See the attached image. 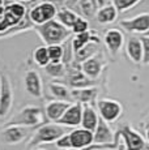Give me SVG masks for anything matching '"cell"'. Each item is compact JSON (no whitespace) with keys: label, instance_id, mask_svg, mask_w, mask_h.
Here are the masks:
<instances>
[{"label":"cell","instance_id":"cell-1","mask_svg":"<svg viewBox=\"0 0 149 150\" xmlns=\"http://www.w3.org/2000/svg\"><path fill=\"white\" fill-rule=\"evenodd\" d=\"M34 30L37 31L41 39L46 43V46L50 45H62L67 39H70L72 30L65 28L63 24H60L58 20H50L42 25H35Z\"/></svg>","mask_w":149,"mask_h":150},{"label":"cell","instance_id":"cell-2","mask_svg":"<svg viewBox=\"0 0 149 150\" xmlns=\"http://www.w3.org/2000/svg\"><path fill=\"white\" fill-rule=\"evenodd\" d=\"M68 127H64L59 123H47V124H42L31 136L28 148L34 149L39 145L43 144H50V142H56V140H59L62 136H64L67 132Z\"/></svg>","mask_w":149,"mask_h":150},{"label":"cell","instance_id":"cell-3","mask_svg":"<svg viewBox=\"0 0 149 150\" xmlns=\"http://www.w3.org/2000/svg\"><path fill=\"white\" fill-rule=\"evenodd\" d=\"M43 123V111L41 107L34 105H29L24 107L20 112H17L13 117L8 120L5 125H24L28 128L41 125Z\"/></svg>","mask_w":149,"mask_h":150},{"label":"cell","instance_id":"cell-4","mask_svg":"<svg viewBox=\"0 0 149 150\" xmlns=\"http://www.w3.org/2000/svg\"><path fill=\"white\" fill-rule=\"evenodd\" d=\"M26 16V7L20 1H12L7 4L4 13L0 14V33H4L8 29L17 26Z\"/></svg>","mask_w":149,"mask_h":150},{"label":"cell","instance_id":"cell-5","mask_svg":"<svg viewBox=\"0 0 149 150\" xmlns=\"http://www.w3.org/2000/svg\"><path fill=\"white\" fill-rule=\"evenodd\" d=\"M115 136L122 138L124 150H149L145 138L136 129H133L130 124H124L118 128Z\"/></svg>","mask_w":149,"mask_h":150},{"label":"cell","instance_id":"cell-6","mask_svg":"<svg viewBox=\"0 0 149 150\" xmlns=\"http://www.w3.org/2000/svg\"><path fill=\"white\" fill-rule=\"evenodd\" d=\"M58 13V8L54 3L51 1H42L39 4L34 5L33 8L28 12V17L31 21V24L35 26V25H42L45 22L54 20L56 17Z\"/></svg>","mask_w":149,"mask_h":150},{"label":"cell","instance_id":"cell-7","mask_svg":"<svg viewBox=\"0 0 149 150\" xmlns=\"http://www.w3.org/2000/svg\"><path fill=\"white\" fill-rule=\"evenodd\" d=\"M97 110H98L99 117L107 123H114L122 116L123 106L119 100L110 99V98H102L97 100Z\"/></svg>","mask_w":149,"mask_h":150},{"label":"cell","instance_id":"cell-8","mask_svg":"<svg viewBox=\"0 0 149 150\" xmlns=\"http://www.w3.org/2000/svg\"><path fill=\"white\" fill-rule=\"evenodd\" d=\"M13 90L11 80L5 74H0V116H7L12 108Z\"/></svg>","mask_w":149,"mask_h":150},{"label":"cell","instance_id":"cell-9","mask_svg":"<svg viewBox=\"0 0 149 150\" xmlns=\"http://www.w3.org/2000/svg\"><path fill=\"white\" fill-rule=\"evenodd\" d=\"M67 83L72 89H80V88H88V86L93 85V80L88 79L84 73H82L80 64L73 62L72 65H67Z\"/></svg>","mask_w":149,"mask_h":150},{"label":"cell","instance_id":"cell-10","mask_svg":"<svg viewBox=\"0 0 149 150\" xmlns=\"http://www.w3.org/2000/svg\"><path fill=\"white\" fill-rule=\"evenodd\" d=\"M119 25L128 33L145 34L149 30V13H140L132 18L122 20Z\"/></svg>","mask_w":149,"mask_h":150},{"label":"cell","instance_id":"cell-11","mask_svg":"<svg viewBox=\"0 0 149 150\" xmlns=\"http://www.w3.org/2000/svg\"><path fill=\"white\" fill-rule=\"evenodd\" d=\"M29 136V128L24 125H5L1 131L3 141L8 145L20 144Z\"/></svg>","mask_w":149,"mask_h":150},{"label":"cell","instance_id":"cell-12","mask_svg":"<svg viewBox=\"0 0 149 150\" xmlns=\"http://www.w3.org/2000/svg\"><path fill=\"white\" fill-rule=\"evenodd\" d=\"M81 117H82V105L79 102L71 103L70 107L65 110L63 116L59 119V124L68 128H76L81 125Z\"/></svg>","mask_w":149,"mask_h":150},{"label":"cell","instance_id":"cell-13","mask_svg":"<svg viewBox=\"0 0 149 150\" xmlns=\"http://www.w3.org/2000/svg\"><path fill=\"white\" fill-rule=\"evenodd\" d=\"M24 85L25 90L29 96L34 98H41L43 96V85H42V79L37 71H28L24 77Z\"/></svg>","mask_w":149,"mask_h":150},{"label":"cell","instance_id":"cell-14","mask_svg":"<svg viewBox=\"0 0 149 150\" xmlns=\"http://www.w3.org/2000/svg\"><path fill=\"white\" fill-rule=\"evenodd\" d=\"M70 138H71V144H72V148L74 149H82L85 146H89L93 144V132L89 129H85L82 127L80 128H74L73 131L70 132Z\"/></svg>","mask_w":149,"mask_h":150},{"label":"cell","instance_id":"cell-15","mask_svg":"<svg viewBox=\"0 0 149 150\" xmlns=\"http://www.w3.org/2000/svg\"><path fill=\"white\" fill-rule=\"evenodd\" d=\"M93 142L94 144H115V133L110 128L107 122H105L102 117H99L97 128L93 132Z\"/></svg>","mask_w":149,"mask_h":150},{"label":"cell","instance_id":"cell-16","mask_svg":"<svg viewBox=\"0 0 149 150\" xmlns=\"http://www.w3.org/2000/svg\"><path fill=\"white\" fill-rule=\"evenodd\" d=\"M70 105H71V102H67V100H60V99L50 100L45 106V114L48 120L58 123L59 119L65 112V110L70 107Z\"/></svg>","mask_w":149,"mask_h":150},{"label":"cell","instance_id":"cell-17","mask_svg":"<svg viewBox=\"0 0 149 150\" xmlns=\"http://www.w3.org/2000/svg\"><path fill=\"white\" fill-rule=\"evenodd\" d=\"M98 91V88H96V86L72 89L71 90V97H72V100L81 103V105H92L97 99Z\"/></svg>","mask_w":149,"mask_h":150},{"label":"cell","instance_id":"cell-18","mask_svg":"<svg viewBox=\"0 0 149 150\" xmlns=\"http://www.w3.org/2000/svg\"><path fill=\"white\" fill-rule=\"evenodd\" d=\"M80 68H81L82 73L90 80H97L102 73L104 69V62L102 59L97 56H93L90 59L85 60V62L80 63Z\"/></svg>","mask_w":149,"mask_h":150},{"label":"cell","instance_id":"cell-19","mask_svg":"<svg viewBox=\"0 0 149 150\" xmlns=\"http://www.w3.org/2000/svg\"><path fill=\"white\" fill-rule=\"evenodd\" d=\"M104 42L106 47L109 48V51L113 55H115L120 51L123 43H124V35L118 29H110V30H107L105 33Z\"/></svg>","mask_w":149,"mask_h":150},{"label":"cell","instance_id":"cell-20","mask_svg":"<svg viewBox=\"0 0 149 150\" xmlns=\"http://www.w3.org/2000/svg\"><path fill=\"white\" fill-rule=\"evenodd\" d=\"M126 52L135 64H143V43L137 37H131L126 45Z\"/></svg>","mask_w":149,"mask_h":150},{"label":"cell","instance_id":"cell-21","mask_svg":"<svg viewBox=\"0 0 149 150\" xmlns=\"http://www.w3.org/2000/svg\"><path fill=\"white\" fill-rule=\"evenodd\" d=\"M98 120H99V115L93 106L82 105V117H81V125L80 127L94 132V129L97 128V124H98Z\"/></svg>","mask_w":149,"mask_h":150},{"label":"cell","instance_id":"cell-22","mask_svg":"<svg viewBox=\"0 0 149 150\" xmlns=\"http://www.w3.org/2000/svg\"><path fill=\"white\" fill-rule=\"evenodd\" d=\"M118 9L114 7V4H109L105 5L102 8H98L96 13V20L97 22H99L101 25H107V24H113L118 17Z\"/></svg>","mask_w":149,"mask_h":150},{"label":"cell","instance_id":"cell-23","mask_svg":"<svg viewBox=\"0 0 149 150\" xmlns=\"http://www.w3.org/2000/svg\"><path fill=\"white\" fill-rule=\"evenodd\" d=\"M98 46H99V42H96V41H90L85 46H82L80 50L74 51V62L80 64V63L96 56L97 52H98Z\"/></svg>","mask_w":149,"mask_h":150},{"label":"cell","instance_id":"cell-24","mask_svg":"<svg viewBox=\"0 0 149 150\" xmlns=\"http://www.w3.org/2000/svg\"><path fill=\"white\" fill-rule=\"evenodd\" d=\"M48 90H50V93L53 94L56 99L67 100V102L72 100V97H71V90L67 88V85H64V83L53 81V82L48 83Z\"/></svg>","mask_w":149,"mask_h":150},{"label":"cell","instance_id":"cell-25","mask_svg":"<svg viewBox=\"0 0 149 150\" xmlns=\"http://www.w3.org/2000/svg\"><path fill=\"white\" fill-rule=\"evenodd\" d=\"M43 69H45V73L47 76L53 77V79H62V77H65V74H67V65L63 62H59V63L50 62Z\"/></svg>","mask_w":149,"mask_h":150},{"label":"cell","instance_id":"cell-26","mask_svg":"<svg viewBox=\"0 0 149 150\" xmlns=\"http://www.w3.org/2000/svg\"><path fill=\"white\" fill-rule=\"evenodd\" d=\"M77 13L74 12L72 9H68V8H62V9L58 11V13H56V20L60 22V24H63L65 28L71 29L72 28V25L74 24V21L77 20Z\"/></svg>","mask_w":149,"mask_h":150},{"label":"cell","instance_id":"cell-27","mask_svg":"<svg viewBox=\"0 0 149 150\" xmlns=\"http://www.w3.org/2000/svg\"><path fill=\"white\" fill-rule=\"evenodd\" d=\"M90 41H96V42H101L98 37H94L90 34V31H84L80 34H74V37L72 38V47L74 51L80 50L82 46H85L87 43H89Z\"/></svg>","mask_w":149,"mask_h":150},{"label":"cell","instance_id":"cell-28","mask_svg":"<svg viewBox=\"0 0 149 150\" xmlns=\"http://www.w3.org/2000/svg\"><path fill=\"white\" fill-rule=\"evenodd\" d=\"M33 60L37 65L45 68L46 65L50 63V56H48L47 46H39V47H37L33 52Z\"/></svg>","mask_w":149,"mask_h":150},{"label":"cell","instance_id":"cell-29","mask_svg":"<svg viewBox=\"0 0 149 150\" xmlns=\"http://www.w3.org/2000/svg\"><path fill=\"white\" fill-rule=\"evenodd\" d=\"M79 7L81 13L88 18L96 17V13L98 11L97 0H79Z\"/></svg>","mask_w":149,"mask_h":150},{"label":"cell","instance_id":"cell-30","mask_svg":"<svg viewBox=\"0 0 149 150\" xmlns=\"http://www.w3.org/2000/svg\"><path fill=\"white\" fill-rule=\"evenodd\" d=\"M114 4V7L118 9L119 13L127 12V11L132 9L135 5H137L141 0H111Z\"/></svg>","mask_w":149,"mask_h":150},{"label":"cell","instance_id":"cell-31","mask_svg":"<svg viewBox=\"0 0 149 150\" xmlns=\"http://www.w3.org/2000/svg\"><path fill=\"white\" fill-rule=\"evenodd\" d=\"M48 56L51 63H59L63 59V45H50L47 46Z\"/></svg>","mask_w":149,"mask_h":150},{"label":"cell","instance_id":"cell-32","mask_svg":"<svg viewBox=\"0 0 149 150\" xmlns=\"http://www.w3.org/2000/svg\"><path fill=\"white\" fill-rule=\"evenodd\" d=\"M71 30H72L73 34H80V33H84V31H88L89 30V22L85 18L79 16L77 20L74 21V24L72 25V28H71Z\"/></svg>","mask_w":149,"mask_h":150},{"label":"cell","instance_id":"cell-33","mask_svg":"<svg viewBox=\"0 0 149 150\" xmlns=\"http://www.w3.org/2000/svg\"><path fill=\"white\" fill-rule=\"evenodd\" d=\"M118 148V144H92L89 146H85L79 150H115Z\"/></svg>","mask_w":149,"mask_h":150},{"label":"cell","instance_id":"cell-34","mask_svg":"<svg viewBox=\"0 0 149 150\" xmlns=\"http://www.w3.org/2000/svg\"><path fill=\"white\" fill-rule=\"evenodd\" d=\"M140 39L143 43V64L149 65V37L143 35Z\"/></svg>","mask_w":149,"mask_h":150},{"label":"cell","instance_id":"cell-35","mask_svg":"<svg viewBox=\"0 0 149 150\" xmlns=\"http://www.w3.org/2000/svg\"><path fill=\"white\" fill-rule=\"evenodd\" d=\"M55 145H56V148H58V149H62V150H67V149L72 148L71 138H70V132H68V133H65L64 136H62L59 140H56Z\"/></svg>","mask_w":149,"mask_h":150},{"label":"cell","instance_id":"cell-36","mask_svg":"<svg viewBox=\"0 0 149 150\" xmlns=\"http://www.w3.org/2000/svg\"><path fill=\"white\" fill-rule=\"evenodd\" d=\"M109 4H113V1H111V0H97L98 8H102V7H105V5H109Z\"/></svg>","mask_w":149,"mask_h":150},{"label":"cell","instance_id":"cell-37","mask_svg":"<svg viewBox=\"0 0 149 150\" xmlns=\"http://www.w3.org/2000/svg\"><path fill=\"white\" fill-rule=\"evenodd\" d=\"M4 9H5L4 0H0V14H3V13H4Z\"/></svg>","mask_w":149,"mask_h":150},{"label":"cell","instance_id":"cell-38","mask_svg":"<svg viewBox=\"0 0 149 150\" xmlns=\"http://www.w3.org/2000/svg\"><path fill=\"white\" fill-rule=\"evenodd\" d=\"M45 1H51L56 5V4H59V3H62V0H45Z\"/></svg>","mask_w":149,"mask_h":150},{"label":"cell","instance_id":"cell-39","mask_svg":"<svg viewBox=\"0 0 149 150\" xmlns=\"http://www.w3.org/2000/svg\"><path fill=\"white\" fill-rule=\"evenodd\" d=\"M145 136H147V140H148V142H149V125L147 127V129H145Z\"/></svg>","mask_w":149,"mask_h":150},{"label":"cell","instance_id":"cell-40","mask_svg":"<svg viewBox=\"0 0 149 150\" xmlns=\"http://www.w3.org/2000/svg\"><path fill=\"white\" fill-rule=\"evenodd\" d=\"M143 35H147V37H149V30L147 31V33H145V34H143Z\"/></svg>","mask_w":149,"mask_h":150},{"label":"cell","instance_id":"cell-41","mask_svg":"<svg viewBox=\"0 0 149 150\" xmlns=\"http://www.w3.org/2000/svg\"><path fill=\"white\" fill-rule=\"evenodd\" d=\"M67 150H77V149H74V148H71V149H67Z\"/></svg>","mask_w":149,"mask_h":150},{"label":"cell","instance_id":"cell-42","mask_svg":"<svg viewBox=\"0 0 149 150\" xmlns=\"http://www.w3.org/2000/svg\"><path fill=\"white\" fill-rule=\"evenodd\" d=\"M20 1H30V0H20Z\"/></svg>","mask_w":149,"mask_h":150},{"label":"cell","instance_id":"cell-43","mask_svg":"<svg viewBox=\"0 0 149 150\" xmlns=\"http://www.w3.org/2000/svg\"><path fill=\"white\" fill-rule=\"evenodd\" d=\"M33 150H43V149H33Z\"/></svg>","mask_w":149,"mask_h":150}]
</instances>
